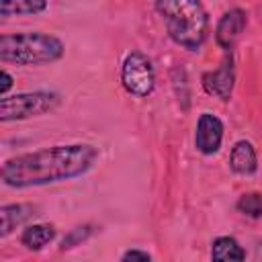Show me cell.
Wrapping results in <instances>:
<instances>
[{"mask_svg": "<svg viewBox=\"0 0 262 262\" xmlns=\"http://www.w3.org/2000/svg\"><path fill=\"white\" fill-rule=\"evenodd\" d=\"M98 160V149L90 143H61L18 154L2 164L0 178L10 188L45 186L84 176Z\"/></svg>", "mask_w": 262, "mask_h": 262, "instance_id": "6da1fadb", "label": "cell"}, {"mask_svg": "<svg viewBox=\"0 0 262 262\" xmlns=\"http://www.w3.org/2000/svg\"><path fill=\"white\" fill-rule=\"evenodd\" d=\"M166 33L178 47L201 51L209 39V12L201 0H154Z\"/></svg>", "mask_w": 262, "mask_h": 262, "instance_id": "7a4b0ae2", "label": "cell"}, {"mask_svg": "<svg viewBox=\"0 0 262 262\" xmlns=\"http://www.w3.org/2000/svg\"><path fill=\"white\" fill-rule=\"evenodd\" d=\"M66 45L59 37L41 31L4 33L0 37V59L16 66H45L63 57Z\"/></svg>", "mask_w": 262, "mask_h": 262, "instance_id": "3957f363", "label": "cell"}, {"mask_svg": "<svg viewBox=\"0 0 262 262\" xmlns=\"http://www.w3.org/2000/svg\"><path fill=\"white\" fill-rule=\"evenodd\" d=\"M61 104V96L51 90H35V92H16L12 96L0 98V121H25L31 117H41L55 111Z\"/></svg>", "mask_w": 262, "mask_h": 262, "instance_id": "277c9868", "label": "cell"}, {"mask_svg": "<svg viewBox=\"0 0 262 262\" xmlns=\"http://www.w3.org/2000/svg\"><path fill=\"white\" fill-rule=\"evenodd\" d=\"M121 84L137 98H147L156 90V68L143 51H129L121 63Z\"/></svg>", "mask_w": 262, "mask_h": 262, "instance_id": "5b68a950", "label": "cell"}, {"mask_svg": "<svg viewBox=\"0 0 262 262\" xmlns=\"http://www.w3.org/2000/svg\"><path fill=\"white\" fill-rule=\"evenodd\" d=\"M201 86L209 96H215L223 102L231 98L233 86H235V66H233V57L229 51L217 70L205 72L201 76Z\"/></svg>", "mask_w": 262, "mask_h": 262, "instance_id": "8992f818", "label": "cell"}, {"mask_svg": "<svg viewBox=\"0 0 262 262\" xmlns=\"http://www.w3.org/2000/svg\"><path fill=\"white\" fill-rule=\"evenodd\" d=\"M223 121L213 113H201L194 127V147L203 156H213L221 149L223 143Z\"/></svg>", "mask_w": 262, "mask_h": 262, "instance_id": "52a82bcc", "label": "cell"}, {"mask_svg": "<svg viewBox=\"0 0 262 262\" xmlns=\"http://www.w3.org/2000/svg\"><path fill=\"white\" fill-rule=\"evenodd\" d=\"M246 25H248V14H246V10H242V8H231V10H227L221 18H219V23H217V27H215V41H217V45L223 49V51H231L233 49V45H235V41L242 37V33L246 31Z\"/></svg>", "mask_w": 262, "mask_h": 262, "instance_id": "ba28073f", "label": "cell"}, {"mask_svg": "<svg viewBox=\"0 0 262 262\" xmlns=\"http://www.w3.org/2000/svg\"><path fill=\"white\" fill-rule=\"evenodd\" d=\"M229 168L237 176H252L258 170V154L252 141L239 139L229 151Z\"/></svg>", "mask_w": 262, "mask_h": 262, "instance_id": "9c48e42d", "label": "cell"}, {"mask_svg": "<svg viewBox=\"0 0 262 262\" xmlns=\"http://www.w3.org/2000/svg\"><path fill=\"white\" fill-rule=\"evenodd\" d=\"M37 207L31 203H12L0 207V237H8L16 227L33 219Z\"/></svg>", "mask_w": 262, "mask_h": 262, "instance_id": "30bf717a", "label": "cell"}, {"mask_svg": "<svg viewBox=\"0 0 262 262\" xmlns=\"http://www.w3.org/2000/svg\"><path fill=\"white\" fill-rule=\"evenodd\" d=\"M55 235H57L55 225H51V223H31L23 229L20 244L31 252H39L47 244H51L55 239Z\"/></svg>", "mask_w": 262, "mask_h": 262, "instance_id": "8fae6325", "label": "cell"}, {"mask_svg": "<svg viewBox=\"0 0 262 262\" xmlns=\"http://www.w3.org/2000/svg\"><path fill=\"white\" fill-rule=\"evenodd\" d=\"M47 10V0H0V16H37Z\"/></svg>", "mask_w": 262, "mask_h": 262, "instance_id": "7c38bea8", "label": "cell"}, {"mask_svg": "<svg viewBox=\"0 0 262 262\" xmlns=\"http://www.w3.org/2000/svg\"><path fill=\"white\" fill-rule=\"evenodd\" d=\"M211 258L217 262H242L246 260V250L231 235H221L211 246Z\"/></svg>", "mask_w": 262, "mask_h": 262, "instance_id": "4fadbf2b", "label": "cell"}, {"mask_svg": "<svg viewBox=\"0 0 262 262\" xmlns=\"http://www.w3.org/2000/svg\"><path fill=\"white\" fill-rule=\"evenodd\" d=\"M235 209L250 217V219H260L262 217V194L260 192H246L237 199L235 203Z\"/></svg>", "mask_w": 262, "mask_h": 262, "instance_id": "5bb4252c", "label": "cell"}, {"mask_svg": "<svg viewBox=\"0 0 262 262\" xmlns=\"http://www.w3.org/2000/svg\"><path fill=\"white\" fill-rule=\"evenodd\" d=\"M92 233H94V225H90V223L78 225V227L70 229V231L63 235V239L59 242V250H61V252H66V250H72V248L80 246L82 242H86V239H88Z\"/></svg>", "mask_w": 262, "mask_h": 262, "instance_id": "9a60e30c", "label": "cell"}, {"mask_svg": "<svg viewBox=\"0 0 262 262\" xmlns=\"http://www.w3.org/2000/svg\"><path fill=\"white\" fill-rule=\"evenodd\" d=\"M121 260L123 262H129V260H139V262H149L151 260V256L147 254V252H143V250H127V252H123L121 254Z\"/></svg>", "mask_w": 262, "mask_h": 262, "instance_id": "2e32d148", "label": "cell"}, {"mask_svg": "<svg viewBox=\"0 0 262 262\" xmlns=\"http://www.w3.org/2000/svg\"><path fill=\"white\" fill-rule=\"evenodd\" d=\"M0 78H2V84H0V94H2V96H6V92L12 88V82H14V80H12V76H10L6 70H2Z\"/></svg>", "mask_w": 262, "mask_h": 262, "instance_id": "e0dca14e", "label": "cell"}]
</instances>
